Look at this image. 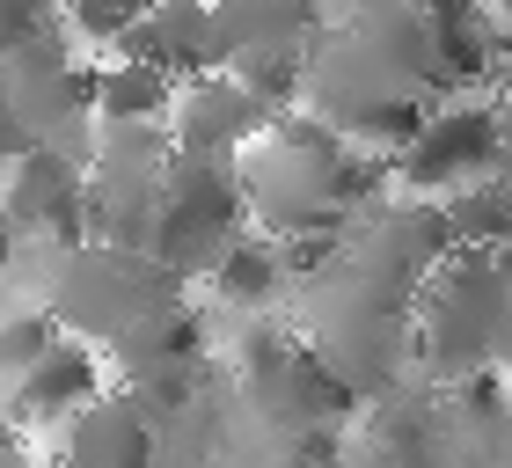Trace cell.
I'll return each instance as SVG.
<instances>
[{
    "instance_id": "7",
    "label": "cell",
    "mask_w": 512,
    "mask_h": 468,
    "mask_svg": "<svg viewBox=\"0 0 512 468\" xmlns=\"http://www.w3.org/2000/svg\"><path fill=\"white\" fill-rule=\"evenodd\" d=\"M505 169V96H439L417 147L395 161V191L447 198Z\"/></svg>"
},
{
    "instance_id": "23",
    "label": "cell",
    "mask_w": 512,
    "mask_h": 468,
    "mask_svg": "<svg viewBox=\"0 0 512 468\" xmlns=\"http://www.w3.org/2000/svg\"><path fill=\"white\" fill-rule=\"evenodd\" d=\"M37 468H74V461H59V454H52V461H37Z\"/></svg>"
},
{
    "instance_id": "15",
    "label": "cell",
    "mask_w": 512,
    "mask_h": 468,
    "mask_svg": "<svg viewBox=\"0 0 512 468\" xmlns=\"http://www.w3.org/2000/svg\"><path fill=\"white\" fill-rule=\"evenodd\" d=\"M205 300H220V308H235L249 322L278 315L293 300V264H286V242H271V234H242L235 249L220 256V271L198 286Z\"/></svg>"
},
{
    "instance_id": "18",
    "label": "cell",
    "mask_w": 512,
    "mask_h": 468,
    "mask_svg": "<svg viewBox=\"0 0 512 468\" xmlns=\"http://www.w3.org/2000/svg\"><path fill=\"white\" fill-rule=\"evenodd\" d=\"M227 74H235L249 96L278 117V125L308 110V52H249V59L227 66Z\"/></svg>"
},
{
    "instance_id": "17",
    "label": "cell",
    "mask_w": 512,
    "mask_h": 468,
    "mask_svg": "<svg viewBox=\"0 0 512 468\" xmlns=\"http://www.w3.org/2000/svg\"><path fill=\"white\" fill-rule=\"evenodd\" d=\"M439 213H447L454 249H476V256H512V183H505V176L461 183V191L439 198Z\"/></svg>"
},
{
    "instance_id": "20",
    "label": "cell",
    "mask_w": 512,
    "mask_h": 468,
    "mask_svg": "<svg viewBox=\"0 0 512 468\" xmlns=\"http://www.w3.org/2000/svg\"><path fill=\"white\" fill-rule=\"evenodd\" d=\"M432 30H461V22H491V0H417Z\"/></svg>"
},
{
    "instance_id": "5",
    "label": "cell",
    "mask_w": 512,
    "mask_h": 468,
    "mask_svg": "<svg viewBox=\"0 0 512 468\" xmlns=\"http://www.w3.org/2000/svg\"><path fill=\"white\" fill-rule=\"evenodd\" d=\"M242 234H256L249 198H242V169L235 161L176 154L169 176H161V213H154V234H147V256L169 264L183 286H205Z\"/></svg>"
},
{
    "instance_id": "6",
    "label": "cell",
    "mask_w": 512,
    "mask_h": 468,
    "mask_svg": "<svg viewBox=\"0 0 512 468\" xmlns=\"http://www.w3.org/2000/svg\"><path fill=\"white\" fill-rule=\"evenodd\" d=\"M96 139V59L74 37L8 52V161L37 147L88 154Z\"/></svg>"
},
{
    "instance_id": "19",
    "label": "cell",
    "mask_w": 512,
    "mask_h": 468,
    "mask_svg": "<svg viewBox=\"0 0 512 468\" xmlns=\"http://www.w3.org/2000/svg\"><path fill=\"white\" fill-rule=\"evenodd\" d=\"M0 344H8V381H15V373L44 366V359L66 344V322L37 300V308H15V315H8V337H0Z\"/></svg>"
},
{
    "instance_id": "3",
    "label": "cell",
    "mask_w": 512,
    "mask_h": 468,
    "mask_svg": "<svg viewBox=\"0 0 512 468\" xmlns=\"http://www.w3.org/2000/svg\"><path fill=\"white\" fill-rule=\"evenodd\" d=\"M505 337H512V256L454 249L432 271L425 300H417L410 359L439 388H469V381L505 366Z\"/></svg>"
},
{
    "instance_id": "10",
    "label": "cell",
    "mask_w": 512,
    "mask_h": 468,
    "mask_svg": "<svg viewBox=\"0 0 512 468\" xmlns=\"http://www.w3.org/2000/svg\"><path fill=\"white\" fill-rule=\"evenodd\" d=\"M103 359H110V381L132 388L139 403L161 417V410H176L183 395H191L198 366H205V322H198V308H176V315L147 322V330H132L125 344H110Z\"/></svg>"
},
{
    "instance_id": "21",
    "label": "cell",
    "mask_w": 512,
    "mask_h": 468,
    "mask_svg": "<svg viewBox=\"0 0 512 468\" xmlns=\"http://www.w3.org/2000/svg\"><path fill=\"white\" fill-rule=\"evenodd\" d=\"M505 183H512V96H505V169H498Z\"/></svg>"
},
{
    "instance_id": "16",
    "label": "cell",
    "mask_w": 512,
    "mask_h": 468,
    "mask_svg": "<svg viewBox=\"0 0 512 468\" xmlns=\"http://www.w3.org/2000/svg\"><path fill=\"white\" fill-rule=\"evenodd\" d=\"M183 81L161 66L132 59H96V125H169Z\"/></svg>"
},
{
    "instance_id": "4",
    "label": "cell",
    "mask_w": 512,
    "mask_h": 468,
    "mask_svg": "<svg viewBox=\"0 0 512 468\" xmlns=\"http://www.w3.org/2000/svg\"><path fill=\"white\" fill-rule=\"evenodd\" d=\"M235 381L249 395V410L286 439H322L344 425V410H359V395L322 366V351L293 330V315H264L242 322L235 337Z\"/></svg>"
},
{
    "instance_id": "22",
    "label": "cell",
    "mask_w": 512,
    "mask_h": 468,
    "mask_svg": "<svg viewBox=\"0 0 512 468\" xmlns=\"http://www.w3.org/2000/svg\"><path fill=\"white\" fill-rule=\"evenodd\" d=\"M491 22H498V30H512V0H491Z\"/></svg>"
},
{
    "instance_id": "14",
    "label": "cell",
    "mask_w": 512,
    "mask_h": 468,
    "mask_svg": "<svg viewBox=\"0 0 512 468\" xmlns=\"http://www.w3.org/2000/svg\"><path fill=\"white\" fill-rule=\"evenodd\" d=\"M59 461H74V468H154V410L132 388L96 395L59 432Z\"/></svg>"
},
{
    "instance_id": "13",
    "label": "cell",
    "mask_w": 512,
    "mask_h": 468,
    "mask_svg": "<svg viewBox=\"0 0 512 468\" xmlns=\"http://www.w3.org/2000/svg\"><path fill=\"white\" fill-rule=\"evenodd\" d=\"M322 30H330V0H213L220 66L249 52H315Z\"/></svg>"
},
{
    "instance_id": "1",
    "label": "cell",
    "mask_w": 512,
    "mask_h": 468,
    "mask_svg": "<svg viewBox=\"0 0 512 468\" xmlns=\"http://www.w3.org/2000/svg\"><path fill=\"white\" fill-rule=\"evenodd\" d=\"M293 330L322 351V366L337 373L359 403L395 388V373L410 359V337H417V300L388 293L381 278H366L352 256H337L322 278L293 286Z\"/></svg>"
},
{
    "instance_id": "9",
    "label": "cell",
    "mask_w": 512,
    "mask_h": 468,
    "mask_svg": "<svg viewBox=\"0 0 512 468\" xmlns=\"http://www.w3.org/2000/svg\"><path fill=\"white\" fill-rule=\"evenodd\" d=\"M8 234L44 249H74L96 242L88 234V154L37 147L8 161Z\"/></svg>"
},
{
    "instance_id": "8",
    "label": "cell",
    "mask_w": 512,
    "mask_h": 468,
    "mask_svg": "<svg viewBox=\"0 0 512 468\" xmlns=\"http://www.w3.org/2000/svg\"><path fill=\"white\" fill-rule=\"evenodd\" d=\"M344 256H352L366 278H381L388 293L425 300L432 271L454 256V234H447V213H439V198H410V191H395V198L374 205V213H359V227H352V242H344Z\"/></svg>"
},
{
    "instance_id": "12",
    "label": "cell",
    "mask_w": 512,
    "mask_h": 468,
    "mask_svg": "<svg viewBox=\"0 0 512 468\" xmlns=\"http://www.w3.org/2000/svg\"><path fill=\"white\" fill-rule=\"evenodd\" d=\"M271 125L278 117L256 103L235 74H198V81H183V96H176L169 139H176V154H198V161H242Z\"/></svg>"
},
{
    "instance_id": "2",
    "label": "cell",
    "mask_w": 512,
    "mask_h": 468,
    "mask_svg": "<svg viewBox=\"0 0 512 468\" xmlns=\"http://www.w3.org/2000/svg\"><path fill=\"white\" fill-rule=\"evenodd\" d=\"M191 286L154 264L147 249H125V242H74V249H52V271H44V308L66 322V337L81 344H125L132 330H147V322L191 308L183 300Z\"/></svg>"
},
{
    "instance_id": "11",
    "label": "cell",
    "mask_w": 512,
    "mask_h": 468,
    "mask_svg": "<svg viewBox=\"0 0 512 468\" xmlns=\"http://www.w3.org/2000/svg\"><path fill=\"white\" fill-rule=\"evenodd\" d=\"M118 381H110V359L96 344H81V337H66L44 366L30 373H15L8 381V432L15 439H30V432H66L74 417L96 403V395H110Z\"/></svg>"
}]
</instances>
